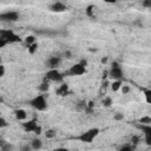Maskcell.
<instances>
[{
  "instance_id": "6da1fadb",
  "label": "cell",
  "mask_w": 151,
  "mask_h": 151,
  "mask_svg": "<svg viewBox=\"0 0 151 151\" xmlns=\"http://www.w3.org/2000/svg\"><path fill=\"white\" fill-rule=\"evenodd\" d=\"M29 105L37 110V111H46L47 110V100H46V97L44 94H38L35 97H33L31 100H29Z\"/></svg>"
},
{
  "instance_id": "7a4b0ae2",
  "label": "cell",
  "mask_w": 151,
  "mask_h": 151,
  "mask_svg": "<svg viewBox=\"0 0 151 151\" xmlns=\"http://www.w3.org/2000/svg\"><path fill=\"white\" fill-rule=\"evenodd\" d=\"M86 66H87V61L86 60H80L79 63H76L74 65H72L70 67V70L67 71V74L71 77H79L86 73Z\"/></svg>"
},
{
  "instance_id": "3957f363",
  "label": "cell",
  "mask_w": 151,
  "mask_h": 151,
  "mask_svg": "<svg viewBox=\"0 0 151 151\" xmlns=\"http://www.w3.org/2000/svg\"><path fill=\"white\" fill-rule=\"evenodd\" d=\"M99 132H100V130L98 127H92V129L83 132L80 136H78V139L84 143H92L93 139L99 134Z\"/></svg>"
},
{
  "instance_id": "277c9868",
  "label": "cell",
  "mask_w": 151,
  "mask_h": 151,
  "mask_svg": "<svg viewBox=\"0 0 151 151\" xmlns=\"http://www.w3.org/2000/svg\"><path fill=\"white\" fill-rule=\"evenodd\" d=\"M0 38L6 41V44H14V42H20L21 39L18 34H15L13 31L9 29H1L0 31Z\"/></svg>"
},
{
  "instance_id": "5b68a950",
  "label": "cell",
  "mask_w": 151,
  "mask_h": 151,
  "mask_svg": "<svg viewBox=\"0 0 151 151\" xmlns=\"http://www.w3.org/2000/svg\"><path fill=\"white\" fill-rule=\"evenodd\" d=\"M63 74L57 68H48V71L45 73V80L52 81V83H63Z\"/></svg>"
},
{
  "instance_id": "8992f818",
  "label": "cell",
  "mask_w": 151,
  "mask_h": 151,
  "mask_svg": "<svg viewBox=\"0 0 151 151\" xmlns=\"http://www.w3.org/2000/svg\"><path fill=\"white\" fill-rule=\"evenodd\" d=\"M0 20L8 21V22H15L19 20V13L14 12V11H7V12L0 14Z\"/></svg>"
},
{
  "instance_id": "52a82bcc",
  "label": "cell",
  "mask_w": 151,
  "mask_h": 151,
  "mask_svg": "<svg viewBox=\"0 0 151 151\" xmlns=\"http://www.w3.org/2000/svg\"><path fill=\"white\" fill-rule=\"evenodd\" d=\"M123 76H124V71L122 70L120 66H118V67H111L110 71H107V77H110L113 80H122Z\"/></svg>"
},
{
  "instance_id": "ba28073f",
  "label": "cell",
  "mask_w": 151,
  "mask_h": 151,
  "mask_svg": "<svg viewBox=\"0 0 151 151\" xmlns=\"http://www.w3.org/2000/svg\"><path fill=\"white\" fill-rule=\"evenodd\" d=\"M66 9H67V6L59 0H57L50 5V11H52L54 13H61V12H65Z\"/></svg>"
},
{
  "instance_id": "9c48e42d",
  "label": "cell",
  "mask_w": 151,
  "mask_h": 151,
  "mask_svg": "<svg viewBox=\"0 0 151 151\" xmlns=\"http://www.w3.org/2000/svg\"><path fill=\"white\" fill-rule=\"evenodd\" d=\"M39 126L38 122L35 119H29V120H25V123H22V129L26 131V132H34L35 129Z\"/></svg>"
},
{
  "instance_id": "30bf717a",
  "label": "cell",
  "mask_w": 151,
  "mask_h": 151,
  "mask_svg": "<svg viewBox=\"0 0 151 151\" xmlns=\"http://www.w3.org/2000/svg\"><path fill=\"white\" fill-rule=\"evenodd\" d=\"M60 63H61V58L60 57H51L46 61V65L48 66V68H57L60 65Z\"/></svg>"
},
{
  "instance_id": "8fae6325",
  "label": "cell",
  "mask_w": 151,
  "mask_h": 151,
  "mask_svg": "<svg viewBox=\"0 0 151 151\" xmlns=\"http://www.w3.org/2000/svg\"><path fill=\"white\" fill-rule=\"evenodd\" d=\"M68 92H70V88H68V85L67 84H64V83H61L60 85H59V87L57 88V91H55V93L58 94V96H67L68 94Z\"/></svg>"
},
{
  "instance_id": "7c38bea8",
  "label": "cell",
  "mask_w": 151,
  "mask_h": 151,
  "mask_svg": "<svg viewBox=\"0 0 151 151\" xmlns=\"http://www.w3.org/2000/svg\"><path fill=\"white\" fill-rule=\"evenodd\" d=\"M14 116L18 120H21V122H25L27 119V112L24 110V109H17L14 110Z\"/></svg>"
},
{
  "instance_id": "4fadbf2b",
  "label": "cell",
  "mask_w": 151,
  "mask_h": 151,
  "mask_svg": "<svg viewBox=\"0 0 151 151\" xmlns=\"http://www.w3.org/2000/svg\"><path fill=\"white\" fill-rule=\"evenodd\" d=\"M31 147L33 150H39L42 147V140L39 139V138H34L32 142H31Z\"/></svg>"
},
{
  "instance_id": "5bb4252c",
  "label": "cell",
  "mask_w": 151,
  "mask_h": 151,
  "mask_svg": "<svg viewBox=\"0 0 151 151\" xmlns=\"http://www.w3.org/2000/svg\"><path fill=\"white\" fill-rule=\"evenodd\" d=\"M123 85V81L122 80H113L112 84H111V90L113 92H117L120 90V86Z\"/></svg>"
},
{
  "instance_id": "9a60e30c",
  "label": "cell",
  "mask_w": 151,
  "mask_h": 151,
  "mask_svg": "<svg viewBox=\"0 0 151 151\" xmlns=\"http://www.w3.org/2000/svg\"><path fill=\"white\" fill-rule=\"evenodd\" d=\"M94 12H96V6H93V5H88L86 7V9H85L86 15L90 17V18H93L94 17Z\"/></svg>"
},
{
  "instance_id": "2e32d148",
  "label": "cell",
  "mask_w": 151,
  "mask_h": 151,
  "mask_svg": "<svg viewBox=\"0 0 151 151\" xmlns=\"http://www.w3.org/2000/svg\"><path fill=\"white\" fill-rule=\"evenodd\" d=\"M38 48H39V45H38L37 41L27 46V50H28V53H29V54H34V53L38 51Z\"/></svg>"
},
{
  "instance_id": "e0dca14e",
  "label": "cell",
  "mask_w": 151,
  "mask_h": 151,
  "mask_svg": "<svg viewBox=\"0 0 151 151\" xmlns=\"http://www.w3.org/2000/svg\"><path fill=\"white\" fill-rule=\"evenodd\" d=\"M48 88H50V85H48V81L47 80H44L40 85H39V91L40 92H47L48 91Z\"/></svg>"
},
{
  "instance_id": "ac0fdd59",
  "label": "cell",
  "mask_w": 151,
  "mask_h": 151,
  "mask_svg": "<svg viewBox=\"0 0 151 151\" xmlns=\"http://www.w3.org/2000/svg\"><path fill=\"white\" fill-rule=\"evenodd\" d=\"M139 123H142V125H150L151 124V117L150 116H144L139 119Z\"/></svg>"
},
{
  "instance_id": "d6986e66",
  "label": "cell",
  "mask_w": 151,
  "mask_h": 151,
  "mask_svg": "<svg viewBox=\"0 0 151 151\" xmlns=\"http://www.w3.org/2000/svg\"><path fill=\"white\" fill-rule=\"evenodd\" d=\"M101 104H103V106H105V107H110V106L112 105V98H111V97H105V98L101 100Z\"/></svg>"
},
{
  "instance_id": "ffe728a7",
  "label": "cell",
  "mask_w": 151,
  "mask_h": 151,
  "mask_svg": "<svg viewBox=\"0 0 151 151\" xmlns=\"http://www.w3.org/2000/svg\"><path fill=\"white\" fill-rule=\"evenodd\" d=\"M33 42H35V37L34 35H27L26 38H25V44L28 46V45H31V44H33Z\"/></svg>"
},
{
  "instance_id": "44dd1931",
  "label": "cell",
  "mask_w": 151,
  "mask_h": 151,
  "mask_svg": "<svg viewBox=\"0 0 151 151\" xmlns=\"http://www.w3.org/2000/svg\"><path fill=\"white\" fill-rule=\"evenodd\" d=\"M45 136H46V138H54L55 137V131L50 129V130L45 131Z\"/></svg>"
},
{
  "instance_id": "7402d4cb",
  "label": "cell",
  "mask_w": 151,
  "mask_h": 151,
  "mask_svg": "<svg viewBox=\"0 0 151 151\" xmlns=\"http://www.w3.org/2000/svg\"><path fill=\"white\" fill-rule=\"evenodd\" d=\"M120 91H122V93H123V94H127V93L130 92V86H129V85H124V84H123V85L120 86Z\"/></svg>"
},
{
  "instance_id": "603a6c76",
  "label": "cell",
  "mask_w": 151,
  "mask_h": 151,
  "mask_svg": "<svg viewBox=\"0 0 151 151\" xmlns=\"http://www.w3.org/2000/svg\"><path fill=\"white\" fill-rule=\"evenodd\" d=\"M144 96H145L146 103H151V91L150 90H145L144 91Z\"/></svg>"
},
{
  "instance_id": "cb8c5ba5",
  "label": "cell",
  "mask_w": 151,
  "mask_h": 151,
  "mask_svg": "<svg viewBox=\"0 0 151 151\" xmlns=\"http://www.w3.org/2000/svg\"><path fill=\"white\" fill-rule=\"evenodd\" d=\"M6 126H8L7 120H6L2 116H0V129H4V127H6Z\"/></svg>"
},
{
  "instance_id": "d4e9b609",
  "label": "cell",
  "mask_w": 151,
  "mask_h": 151,
  "mask_svg": "<svg viewBox=\"0 0 151 151\" xmlns=\"http://www.w3.org/2000/svg\"><path fill=\"white\" fill-rule=\"evenodd\" d=\"M134 149V146L133 145H124V146H122L120 147V150L122 151H132Z\"/></svg>"
},
{
  "instance_id": "484cf974",
  "label": "cell",
  "mask_w": 151,
  "mask_h": 151,
  "mask_svg": "<svg viewBox=\"0 0 151 151\" xmlns=\"http://www.w3.org/2000/svg\"><path fill=\"white\" fill-rule=\"evenodd\" d=\"M113 118H114V120H123V119H124V114L120 113V112H117Z\"/></svg>"
},
{
  "instance_id": "4316f807",
  "label": "cell",
  "mask_w": 151,
  "mask_h": 151,
  "mask_svg": "<svg viewBox=\"0 0 151 151\" xmlns=\"http://www.w3.org/2000/svg\"><path fill=\"white\" fill-rule=\"evenodd\" d=\"M142 5L144 7H146V8H150L151 7V0H143L142 1Z\"/></svg>"
},
{
  "instance_id": "83f0119b",
  "label": "cell",
  "mask_w": 151,
  "mask_h": 151,
  "mask_svg": "<svg viewBox=\"0 0 151 151\" xmlns=\"http://www.w3.org/2000/svg\"><path fill=\"white\" fill-rule=\"evenodd\" d=\"M5 73H6V68H5V65L0 64V78H2V77L5 76Z\"/></svg>"
},
{
  "instance_id": "f1b7e54d",
  "label": "cell",
  "mask_w": 151,
  "mask_h": 151,
  "mask_svg": "<svg viewBox=\"0 0 151 151\" xmlns=\"http://www.w3.org/2000/svg\"><path fill=\"white\" fill-rule=\"evenodd\" d=\"M41 132H42V127H41V126H40V125H39V126H38V127H37V129H35V131H34V133H35V134H38V136H39V134H40V133H41Z\"/></svg>"
},
{
  "instance_id": "f546056e",
  "label": "cell",
  "mask_w": 151,
  "mask_h": 151,
  "mask_svg": "<svg viewBox=\"0 0 151 151\" xmlns=\"http://www.w3.org/2000/svg\"><path fill=\"white\" fill-rule=\"evenodd\" d=\"M107 61H109V58H107V57H104V58H101V59H100V63H101V64H104V65H105V64H107Z\"/></svg>"
},
{
  "instance_id": "4dcf8cb0",
  "label": "cell",
  "mask_w": 151,
  "mask_h": 151,
  "mask_svg": "<svg viewBox=\"0 0 151 151\" xmlns=\"http://www.w3.org/2000/svg\"><path fill=\"white\" fill-rule=\"evenodd\" d=\"M118 66H120V64H119L118 61H112V64H111V67H118Z\"/></svg>"
},
{
  "instance_id": "1f68e13d",
  "label": "cell",
  "mask_w": 151,
  "mask_h": 151,
  "mask_svg": "<svg viewBox=\"0 0 151 151\" xmlns=\"http://www.w3.org/2000/svg\"><path fill=\"white\" fill-rule=\"evenodd\" d=\"M138 140H139V137H133V138H132V143H133V144H137Z\"/></svg>"
},
{
  "instance_id": "d6a6232c",
  "label": "cell",
  "mask_w": 151,
  "mask_h": 151,
  "mask_svg": "<svg viewBox=\"0 0 151 151\" xmlns=\"http://www.w3.org/2000/svg\"><path fill=\"white\" fill-rule=\"evenodd\" d=\"M105 2H107V4H114V2H117L118 0H104Z\"/></svg>"
},
{
  "instance_id": "836d02e7",
  "label": "cell",
  "mask_w": 151,
  "mask_h": 151,
  "mask_svg": "<svg viewBox=\"0 0 151 151\" xmlns=\"http://www.w3.org/2000/svg\"><path fill=\"white\" fill-rule=\"evenodd\" d=\"M65 55H66V58H71V52L70 51H66L65 52Z\"/></svg>"
}]
</instances>
